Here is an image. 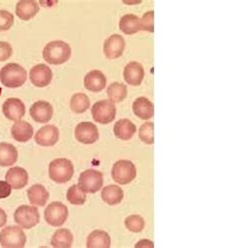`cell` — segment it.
<instances>
[{"mask_svg":"<svg viewBox=\"0 0 237 248\" xmlns=\"http://www.w3.org/2000/svg\"><path fill=\"white\" fill-rule=\"evenodd\" d=\"M43 58L48 64L60 65L69 60L71 48L69 44L61 40H54L45 45L43 49Z\"/></svg>","mask_w":237,"mask_h":248,"instance_id":"cell-1","label":"cell"},{"mask_svg":"<svg viewBox=\"0 0 237 248\" xmlns=\"http://www.w3.org/2000/svg\"><path fill=\"white\" fill-rule=\"evenodd\" d=\"M27 79L26 70L17 63H8L0 70V81L8 88L22 86Z\"/></svg>","mask_w":237,"mask_h":248,"instance_id":"cell-2","label":"cell"},{"mask_svg":"<svg viewBox=\"0 0 237 248\" xmlns=\"http://www.w3.org/2000/svg\"><path fill=\"white\" fill-rule=\"evenodd\" d=\"M49 177L54 182L61 184L68 182L74 173L73 164L69 159L57 158L49 164Z\"/></svg>","mask_w":237,"mask_h":248,"instance_id":"cell-3","label":"cell"},{"mask_svg":"<svg viewBox=\"0 0 237 248\" xmlns=\"http://www.w3.org/2000/svg\"><path fill=\"white\" fill-rule=\"evenodd\" d=\"M103 174L94 169H87L78 178V186L85 193H96L102 188Z\"/></svg>","mask_w":237,"mask_h":248,"instance_id":"cell-4","label":"cell"},{"mask_svg":"<svg viewBox=\"0 0 237 248\" xmlns=\"http://www.w3.org/2000/svg\"><path fill=\"white\" fill-rule=\"evenodd\" d=\"M136 174V167L129 160H118L112 166L111 175L118 184L126 185L130 183L135 179Z\"/></svg>","mask_w":237,"mask_h":248,"instance_id":"cell-5","label":"cell"},{"mask_svg":"<svg viewBox=\"0 0 237 248\" xmlns=\"http://www.w3.org/2000/svg\"><path fill=\"white\" fill-rule=\"evenodd\" d=\"M26 244V235L18 226H7L0 231V245L7 248H20Z\"/></svg>","mask_w":237,"mask_h":248,"instance_id":"cell-6","label":"cell"},{"mask_svg":"<svg viewBox=\"0 0 237 248\" xmlns=\"http://www.w3.org/2000/svg\"><path fill=\"white\" fill-rule=\"evenodd\" d=\"M93 119L100 124L112 122L116 116V107L114 102L109 99L97 101L91 108Z\"/></svg>","mask_w":237,"mask_h":248,"instance_id":"cell-7","label":"cell"},{"mask_svg":"<svg viewBox=\"0 0 237 248\" xmlns=\"http://www.w3.org/2000/svg\"><path fill=\"white\" fill-rule=\"evenodd\" d=\"M14 221L22 228H32L40 221L39 211L33 206L21 205L14 212Z\"/></svg>","mask_w":237,"mask_h":248,"instance_id":"cell-8","label":"cell"},{"mask_svg":"<svg viewBox=\"0 0 237 248\" xmlns=\"http://www.w3.org/2000/svg\"><path fill=\"white\" fill-rule=\"evenodd\" d=\"M68 217V208L59 201H54L45 208L44 218L51 226H61L65 223Z\"/></svg>","mask_w":237,"mask_h":248,"instance_id":"cell-9","label":"cell"},{"mask_svg":"<svg viewBox=\"0 0 237 248\" xmlns=\"http://www.w3.org/2000/svg\"><path fill=\"white\" fill-rule=\"evenodd\" d=\"M75 138L83 144H92L99 138L96 125L92 122H81L75 127Z\"/></svg>","mask_w":237,"mask_h":248,"instance_id":"cell-10","label":"cell"},{"mask_svg":"<svg viewBox=\"0 0 237 248\" xmlns=\"http://www.w3.org/2000/svg\"><path fill=\"white\" fill-rule=\"evenodd\" d=\"M125 41L119 34H113L109 36L103 44V52L108 59L119 58L124 51Z\"/></svg>","mask_w":237,"mask_h":248,"instance_id":"cell-11","label":"cell"},{"mask_svg":"<svg viewBox=\"0 0 237 248\" xmlns=\"http://www.w3.org/2000/svg\"><path fill=\"white\" fill-rule=\"evenodd\" d=\"M52 80V70L46 64H37L30 70V81L36 87H45Z\"/></svg>","mask_w":237,"mask_h":248,"instance_id":"cell-12","label":"cell"},{"mask_svg":"<svg viewBox=\"0 0 237 248\" xmlns=\"http://www.w3.org/2000/svg\"><path fill=\"white\" fill-rule=\"evenodd\" d=\"M30 116L36 122L46 123L48 122L53 116L52 105L44 100L36 101L30 107Z\"/></svg>","mask_w":237,"mask_h":248,"instance_id":"cell-13","label":"cell"},{"mask_svg":"<svg viewBox=\"0 0 237 248\" xmlns=\"http://www.w3.org/2000/svg\"><path fill=\"white\" fill-rule=\"evenodd\" d=\"M2 111L8 120L16 122L25 115V106L18 98H8L2 105Z\"/></svg>","mask_w":237,"mask_h":248,"instance_id":"cell-14","label":"cell"},{"mask_svg":"<svg viewBox=\"0 0 237 248\" xmlns=\"http://www.w3.org/2000/svg\"><path fill=\"white\" fill-rule=\"evenodd\" d=\"M123 77L124 80L129 85L138 86L144 78V68L139 62L131 61L124 67Z\"/></svg>","mask_w":237,"mask_h":248,"instance_id":"cell-15","label":"cell"},{"mask_svg":"<svg viewBox=\"0 0 237 248\" xmlns=\"http://www.w3.org/2000/svg\"><path fill=\"white\" fill-rule=\"evenodd\" d=\"M34 139L40 146H53L59 139V130L54 125H45L36 132Z\"/></svg>","mask_w":237,"mask_h":248,"instance_id":"cell-16","label":"cell"},{"mask_svg":"<svg viewBox=\"0 0 237 248\" xmlns=\"http://www.w3.org/2000/svg\"><path fill=\"white\" fill-rule=\"evenodd\" d=\"M5 179L14 189H22L28 183V173L24 168L12 167L6 172Z\"/></svg>","mask_w":237,"mask_h":248,"instance_id":"cell-17","label":"cell"},{"mask_svg":"<svg viewBox=\"0 0 237 248\" xmlns=\"http://www.w3.org/2000/svg\"><path fill=\"white\" fill-rule=\"evenodd\" d=\"M84 86L92 92H100L106 86V77L100 70H91L84 77Z\"/></svg>","mask_w":237,"mask_h":248,"instance_id":"cell-18","label":"cell"},{"mask_svg":"<svg viewBox=\"0 0 237 248\" xmlns=\"http://www.w3.org/2000/svg\"><path fill=\"white\" fill-rule=\"evenodd\" d=\"M11 135L18 142H27L33 136V127L26 121H16L11 127Z\"/></svg>","mask_w":237,"mask_h":248,"instance_id":"cell-19","label":"cell"},{"mask_svg":"<svg viewBox=\"0 0 237 248\" xmlns=\"http://www.w3.org/2000/svg\"><path fill=\"white\" fill-rule=\"evenodd\" d=\"M38 11L39 6L33 0H20L16 4V8H15L16 16L24 21L33 18Z\"/></svg>","mask_w":237,"mask_h":248,"instance_id":"cell-20","label":"cell"},{"mask_svg":"<svg viewBox=\"0 0 237 248\" xmlns=\"http://www.w3.org/2000/svg\"><path fill=\"white\" fill-rule=\"evenodd\" d=\"M132 110L133 113L140 119L148 120L154 115V105L149 99L145 97H139L133 102Z\"/></svg>","mask_w":237,"mask_h":248,"instance_id":"cell-21","label":"cell"},{"mask_svg":"<svg viewBox=\"0 0 237 248\" xmlns=\"http://www.w3.org/2000/svg\"><path fill=\"white\" fill-rule=\"evenodd\" d=\"M27 196L32 205L44 206L49 198V192L46 190L43 185L35 184L27 190Z\"/></svg>","mask_w":237,"mask_h":248,"instance_id":"cell-22","label":"cell"},{"mask_svg":"<svg viewBox=\"0 0 237 248\" xmlns=\"http://www.w3.org/2000/svg\"><path fill=\"white\" fill-rule=\"evenodd\" d=\"M111 245V238L103 230H94L88 235L87 248H109Z\"/></svg>","mask_w":237,"mask_h":248,"instance_id":"cell-23","label":"cell"},{"mask_svg":"<svg viewBox=\"0 0 237 248\" xmlns=\"http://www.w3.org/2000/svg\"><path fill=\"white\" fill-rule=\"evenodd\" d=\"M113 132L121 140H129L136 132V126L128 119H120L114 124Z\"/></svg>","mask_w":237,"mask_h":248,"instance_id":"cell-24","label":"cell"},{"mask_svg":"<svg viewBox=\"0 0 237 248\" xmlns=\"http://www.w3.org/2000/svg\"><path fill=\"white\" fill-rule=\"evenodd\" d=\"M119 29L124 34L132 35L141 30L140 18L134 14H125L119 21Z\"/></svg>","mask_w":237,"mask_h":248,"instance_id":"cell-25","label":"cell"},{"mask_svg":"<svg viewBox=\"0 0 237 248\" xmlns=\"http://www.w3.org/2000/svg\"><path fill=\"white\" fill-rule=\"evenodd\" d=\"M18 152L12 144L0 142V166H11L17 161Z\"/></svg>","mask_w":237,"mask_h":248,"instance_id":"cell-26","label":"cell"},{"mask_svg":"<svg viewBox=\"0 0 237 248\" xmlns=\"http://www.w3.org/2000/svg\"><path fill=\"white\" fill-rule=\"evenodd\" d=\"M124 193L123 190L120 188L118 185H107L102 189L101 198L109 205H116L119 204L123 199Z\"/></svg>","mask_w":237,"mask_h":248,"instance_id":"cell-27","label":"cell"},{"mask_svg":"<svg viewBox=\"0 0 237 248\" xmlns=\"http://www.w3.org/2000/svg\"><path fill=\"white\" fill-rule=\"evenodd\" d=\"M73 243L72 232L67 228L56 230L51 238V245L55 248H69Z\"/></svg>","mask_w":237,"mask_h":248,"instance_id":"cell-28","label":"cell"},{"mask_svg":"<svg viewBox=\"0 0 237 248\" xmlns=\"http://www.w3.org/2000/svg\"><path fill=\"white\" fill-rule=\"evenodd\" d=\"M107 96L112 102H121L127 96V87L120 82H113L107 88Z\"/></svg>","mask_w":237,"mask_h":248,"instance_id":"cell-29","label":"cell"},{"mask_svg":"<svg viewBox=\"0 0 237 248\" xmlns=\"http://www.w3.org/2000/svg\"><path fill=\"white\" fill-rule=\"evenodd\" d=\"M90 107V100L84 93H75L70 99V108L74 113H83Z\"/></svg>","mask_w":237,"mask_h":248,"instance_id":"cell-30","label":"cell"},{"mask_svg":"<svg viewBox=\"0 0 237 248\" xmlns=\"http://www.w3.org/2000/svg\"><path fill=\"white\" fill-rule=\"evenodd\" d=\"M66 198L73 205H82L86 201V193L78 185H72L67 190Z\"/></svg>","mask_w":237,"mask_h":248,"instance_id":"cell-31","label":"cell"},{"mask_svg":"<svg viewBox=\"0 0 237 248\" xmlns=\"http://www.w3.org/2000/svg\"><path fill=\"white\" fill-rule=\"evenodd\" d=\"M124 225L129 231L134 232V233H138V232L143 230L145 222L144 219L139 215H130L125 218Z\"/></svg>","mask_w":237,"mask_h":248,"instance_id":"cell-32","label":"cell"},{"mask_svg":"<svg viewBox=\"0 0 237 248\" xmlns=\"http://www.w3.org/2000/svg\"><path fill=\"white\" fill-rule=\"evenodd\" d=\"M139 138L146 144L154 143V124L153 122H145L139 128Z\"/></svg>","mask_w":237,"mask_h":248,"instance_id":"cell-33","label":"cell"},{"mask_svg":"<svg viewBox=\"0 0 237 248\" xmlns=\"http://www.w3.org/2000/svg\"><path fill=\"white\" fill-rule=\"evenodd\" d=\"M141 29L146 30L148 32H154V11H147L143 14V16L140 19Z\"/></svg>","mask_w":237,"mask_h":248,"instance_id":"cell-34","label":"cell"},{"mask_svg":"<svg viewBox=\"0 0 237 248\" xmlns=\"http://www.w3.org/2000/svg\"><path fill=\"white\" fill-rule=\"evenodd\" d=\"M14 22L13 14L7 10H0V31H5L11 28Z\"/></svg>","mask_w":237,"mask_h":248,"instance_id":"cell-35","label":"cell"},{"mask_svg":"<svg viewBox=\"0 0 237 248\" xmlns=\"http://www.w3.org/2000/svg\"><path fill=\"white\" fill-rule=\"evenodd\" d=\"M12 46L5 41H0V61H6L12 55Z\"/></svg>","mask_w":237,"mask_h":248,"instance_id":"cell-36","label":"cell"},{"mask_svg":"<svg viewBox=\"0 0 237 248\" xmlns=\"http://www.w3.org/2000/svg\"><path fill=\"white\" fill-rule=\"evenodd\" d=\"M12 187L7 181H0V199L8 197L11 194Z\"/></svg>","mask_w":237,"mask_h":248,"instance_id":"cell-37","label":"cell"},{"mask_svg":"<svg viewBox=\"0 0 237 248\" xmlns=\"http://www.w3.org/2000/svg\"><path fill=\"white\" fill-rule=\"evenodd\" d=\"M153 246H154L153 242H151L148 239H142L138 243L135 244V248H138V247H149V248H152Z\"/></svg>","mask_w":237,"mask_h":248,"instance_id":"cell-38","label":"cell"},{"mask_svg":"<svg viewBox=\"0 0 237 248\" xmlns=\"http://www.w3.org/2000/svg\"><path fill=\"white\" fill-rule=\"evenodd\" d=\"M7 222V215L3 209L0 208V227H3Z\"/></svg>","mask_w":237,"mask_h":248,"instance_id":"cell-39","label":"cell"}]
</instances>
